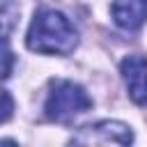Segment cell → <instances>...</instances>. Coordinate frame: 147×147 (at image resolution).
<instances>
[{
    "mask_svg": "<svg viewBox=\"0 0 147 147\" xmlns=\"http://www.w3.org/2000/svg\"><path fill=\"white\" fill-rule=\"evenodd\" d=\"M25 44L41 55H69L78 46V32L57 9H39L28 28Z\"/></svg>",
    "mask_w": 147,
    "mask_h": 147,
    "instance_id": "obj_1",
    "label": "cell"
},
{
    "mask_svg": "<svg viewBox=\"0 0 147 147\" xmlns=\"http://www.w3.org/2000/svg\"><path fill=\"white\" fill-rule=\"evenodd\" d=\"M90 108H92V99L83 85H78L74 80H53L51 83V90H48V96L44 103V113L51 122L67 124Z\"/></svg>",
    "mask_w": 147,
    "mask_h": 147,
    "instance_id": "obj_2",
    "label": "cell"
},
{
    "mask_svg": "<svg viewBox=\"0 0 147 147\" xmlns=\"http://www.w3.org/2000/svg\"><path fill=\"white\" fill-rule=\"evenodd\" d=\"M71 142L76 145H129L133 142V131L129 124L117 119H101L96 124L83 126Z\"/></svg>",
    "mask_w": 147,
    "mask_h": 147,
    "instance_id": "obj_3",
    "label": "cell"
},
{
    "mask_svg": "<svg viewBox=\"0 0 147 147\" xmlns=\"http://www.w3.org/2000/svg\"><path fill=\"white\" fill-rule=\"evenodd\" d=\"M122 80L129 90V96L138 106H147V57L126 55L119 64Z\"/></svg>",
    "mask_w": 147,
    "mask_h": 147,
    "instance_id": "obj_4",
    "label": "cell"
},
{
    "mask_svg": "<svg viewBox=\"0 0 147 147\" xmlns=\"http://www.w3.org/2000/svg\"><path fill=\"white\" fill-rule=\"evenodd\" d=\"M113 21L124 30H138L147 21V0H115L110 5Z\"/></svg>",
    "mask_w": 147,
    "mask_h": 147,
    "instance_id": "obj_5",
    "label": "cell"
},
{
    "mask_svg": "<svg viewBox=\"0 0 147 147\" xmlns=\"http://www.w3.org/2000/svg\"><path fill=\"white\" fill-rule=\"evenodd\" d=\"M18 5L16 2H2L0 5V41H9V34L14 32L18 23Z\"/></svg>",
    "mask_w": 147,
    "mask_h": 147,
    "instance_id": "obj_6",
    "label": "cell"
},
{
    "mask_svg": "<svg viewBox=\"0 0 147 147\" xmlns=\"http://www.w3.org/2000/svg\"><path fill=\"white\" fill-rule=\"evenodd\" d=\"M11 64H14V57H11L9 46H7V41H0V78L9 76Z\"/></svg>",
    "mask_w": 147,
    "mask_h": 147,
    "instance_id": "obj_7",
    "label": "cell"
},
{
    "mask_svg": "<svg viewBox=\"0 0 147 147\" xmlns=\"http://www.w3.org/2000/svg\"><path fill=\"white\" fill-rule=\"evenodd\" d=\"M11 113H14V99H11V94L7 90L0 87V124L7 122L11 117Z\"/></svg>",
    "mask_w": 147,
    "mask_h": 147,
    "instance_id": "obj_8",
    "label": "cell"
}]
</instances>
